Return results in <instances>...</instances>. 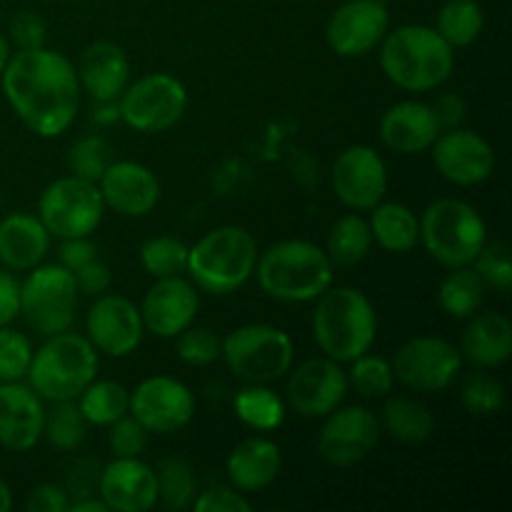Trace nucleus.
<instances>
[{"mask_svg":"<svg viewBox=\"0 0 512 512\" xmlns=\"http://www.w3.org/2000/svg\"><path fill=\"white\" fill-rule=\"evenodd\" d=\"M0 83L13 113L40 138L63 135L78 115V73L60 50L45 45L18 50L0 73Z\"/></svg>","mask_w":512,"mask_h":512,"instance_id":"nucleus-1","label":"nucleus"},{"mask_svg":"<svg viewBox=\"0 0 512 512\" xmlns=\"http://www.w3.org/2000/svg\"><path fill=\"white\" fill-rule=\"evenodd\" d=\"M380 70L408 93H428L448 83L455 70V48L430 25H400L383 38Z\"/></svg>","mask_w":512,"mask_h":512,"instance_id":"nucleus-2","label":"nucleus"},{"mask_svg":"<svg viewBox=\"0 0 512 512\" xmlns=\"http://www.w3.org/2000/svg\"><path fill=\"white\" fill-rule=\"evenodd\" d=\"M260 290L280 303H310L333 285V263L310 240H280L258 255Z\"/></svg>","mask_w":512,"mask_h":512,"instance_id":"nucleus-3","label":"nucleus"},{"mask_svg":"<svg viewBox=\"0 0 512 512\" xmlns=\"http://www.w3.org/2000/svg\"><path fill=\"white\" fill-rule=\"evenodd\" d=\"M315 305L313 335L325 358L353 363L378 338V313L363 290L328 288Z\"/></svg>","mask_w":512,"mask_h":512,"instance_id":"nucleus-4","label":"nucleus"},{"mask_svg":"<svg viewBox=\"0 0 512 512\" xmlns=\"http://www.w3.org/2000/svg\"><path fill=\"white\" fill-rule=\"evenodd\" d=\"M258 255V243L248 230L240 225H220L188 248L185 273L203 293L230 295L253 278Z\"/></svg>","mask_w":512,"mask_h":512,"instance_id":"nucleus-5","label":"nucleus"},{"mask_svg":"<svg viewBox=\"0 0 512 512\" xmlns=\"http://www.w3.org/2000/svg\"><path fill=\"white\" fill-rule=\"evenodd\" d=\"M85 335L58 333L50 335L38 350L28 368V385L48 403L78 400V395L98 378L100 358Z\"/></svg>","mask_w":512,"mask_h":512,"instance_id":"nucleus-6","label":"nucleus"},{"mask_svg":"<svg viewBox=\"0 0 512 512\" xmlns=\"http://www.w3.org/2000/svg\"><path fill=\"white\" fill-rule=\"evenodd\" d=\"M420 243L428 255L445 268L473 265L483 245L488 243V228L478 210L458 198H440L423 210L420 218Z\"/></svg>","mask_w":512,"mask_h":512,"instance_id":"nucleus-7","label":"nucleus"},{"mask_svg":"<svg viewBox=\"0 0 512 512\" xmlns=\"http://www.w3.org/2000/svg\"><path fill=\"white\" fill-rule=\"evenodd\" d=\"M235 378L270 385L293 368L295 345L285 330L268 323H248L223 338V355Z\"/></svg>","mask_w":512,"mask_h":512,"instance_id":"nucleus-8","label":"nucleus"},{"mask_svg":"<svg viewBox=\"0 0 512 512\" xmlns=\"http://www.w3.org/2000/svg\"><path fill=\"white\" fill-rule=\"evenodd\" d=\"M78 285L63 265H35L20 283V315L43 338L70 330L78 310Z\"/></svg>","mask_w":512,"mask_h":512,"instance_id":"nucleus-9","label":"nucleus"},{"mask_svg":"<svg viewBox=\"0 0 512 512\" xmlns=\"http://www.w3.org/2000/svg\"><path fill=\"white\" fill-rule=\"evenodd\" d=\"M103 213L105 203L98 183H90L78 175L53 180L38 200V218L50 238H85L95 233Z\"/></svg>","mask_w":512,"mask_h":512,"instance_id":"nucleus-10","label":"nucleus"},{"mask_svg":"<svg viewBox=\"0 0 512 512\" xmlns=\"http://www.w3.org/2000/svg\"><path fill=\"white\" fill-rule=\"evenodd\" d=\"M188 108V90L175 75L150 73L128 83L118 98V113L138 133H165L180 123Z\"/></svg>","mask_w":512,"mask_h":512,"instance_id":"nucleus-11","label":"nucleus"},{"mask_svg":"<svg viewBox=\"0 0 512 512\" xmlns=\"http://www.w3.org/2000/svg\"><path fill=\"white\" fill-rule=\"evenodd\" d=\"M463 355L450 340L438 335H418L400 345L393 358L395 380L415 393H443L458 380Z\"/></svg>","mask_w":512,"mask_h":512,"instance_id":"nucleus-12","label":"nucleus"},{"mask_svg":"<svg viewBox=\"0 0 512 512\" xmlns=\"http://www.w3.org/2000/svg\"><path fill=\"white\" fill-rule=\"evenodd\" d=\"M145 325L140 308L118 293H103L93 298L85 313V338L98 353L108 358H128L143 343Z\"/></svg>","mask_w":512,"mask_h":512,"instance_id":"nucleus-13","label":"nucleus"},{"mask_svg":"<svg viewBox=\"0 0 512 512\" xmlns=\"http://www.w3.org/2000/svg\"><path fill=\"white\" fill-rule=\"evenodd\" d=\"M130 415L148 433L170 435L183 430L195 415L193 390L170 375L145 378L130 393Z\"/></svg>","mask_w":512,"mask_h":512,"instance_id":"nucleus-14","label":"nucleus"},{"mask_svg":"<svg viewBox=\"0 0 512 512\" xmlns=\"http://www.w3.org/2000/svg\"><path fill=\"white\" fill-rule=\"evenodd\" d=\"M380 440V420L363 405H345L325 415V425L318 435L320 458L335 468L360 463L375 450Z\"/></svg>","mask_w":512,"mask_h":512,"instance_id":"nucleus-15","label":"nucleus"},{"mask_svg":"<svg viewBox=\"0 0 512 512\" xmlns=\"http://www.w3.org/2000/svg\"><path fill=\"white\" fill-rule=\"evenodd\" d=\"M330 183L345 208L373 210L388 193V165L370 145H350L335 158Z\"/></svg>","mask_w":512,"mask_h":512,"instance_id":"nucleus-16","label":"nucleus"},{"mask_svg":"<svg viewBox=\"0 0 512 512\" xmlns=\"http://www.w3.org/2000/svg\"><path fill=\"white\" fill-rule=\"evenodd\" d=\"M390 30V13L383 0H345L330 15L325 40L340 58H365Z\"/></svg>","mask_w":512,"mask_h":512,"instance_id":"nucleus-17","label":"nucleus"},{"mask_svg":"<svg viewBox=\"0 0 512 512\" xmlns=\"http://www.w3.org/2000/svg\"><path fill=\"white\" fill-rule=\"evenodd\" d=\"M348 373L333 358H313L290 373L285 400L303 418H325L348 395Z\"/></svg>","mask_w":512,"mask_h":512,"instance_id":"nucleus-18","label":"nucleus"},{"mask_svg":"<svg viewBox=\"0 0 512 512\" xmlns=\"http://www.w3.org/2000/svg\"><path fill=\"white\" fill-rule=\"evenodd\" d=\"M435 170L448 183L473 188L485 183L495 170V150L480 133L468 128L443 130L433 143Z\"/></svg>","mask_w":512,"mask_h":512,"instance_id":"nucleus-19","label":"nucleus"},{"mask_svg":"<svg viewBox=\"0 0 512 512\" xmlns=\"http://www.w3.org/2000/svg\"><path fill=\"white\" fill-rule=\"evenodd\" d=\"M198 310V288L183 275L155 280L145 293L143 305H140L145 330L163 340L178 338L185 328H190L195 323Z\"/></svg>","mask_w":512,"mask_h":512,"instance_id":"nucleus-20","label":"nucleus"},{"mask_svg":"<svg viewBox=\"0 0 512 512\" xmlns=\"http://www.w3.org/2000/svg\"><path fill=\"white\" fill-rule=\"evenodd\" d=\"M98 188L105 208H113V213L123 218H145L153 213L163 193L158 175L148 165L133 160H113L98 180Z\"/></svg>","mask_w":512,"mask_h":512,"instance_id":"nucleus-21","label":"nucleus"},{"mask_svg":"<svg viewBox=\"0 0 512 512\" xmlns=\"http://www.w3.org/2000/svg\"><path fill=\"white\" fill-rule=\"evenodd\" d=\"M98 495L108 510L148 512L158 505V478L140 458H115L100 468Z\"/></svg>","mask_w":512,"mask_h":512,"instance_id":"nucleus-22","label":"nucleus"},{"mask_svg":"<svg viewBox=\"0 0 512 512\" xmlns=\"http://www.w3.org/2000/svg\"><path fill=\"white\" fill-rule=\"evenodd\" d=\"M45 400L30 385L0 383V445L13 453H28L43 440Z\"/></svg>","mask_w":512,"mask_h":512,"instance_id":"nucleus-23","label":"nucleus"},{"mask_svg":"<svg viewBox=\"0 0 512 512\" xmlns=\"http://www.w3.org/2000/svg\"><path fill=\"white\" fill-rule=\"evenodd\" d=\"M443 133L433 105L420 100H400L390 105L380 118V140L388 150L400 155H418L433 148Z\"/></svg>","mask_w":512,"mask_h":512,"instance_id":"nucleus-24","label":"nucleus"},{"mask_svg":"<svg viewBox=\"0 0 512 512\" xmlns=\"http://www.w3.org/2000/svg\"><path fill=\"white\" fill-rule=\"evenodd\" d=\"M75 73L80 90L95 103H115L130 83V60L118 43L98 40L80 53Z\"/></svg>","mask_w":512,"mask_h":512,"instance_id":"nucleus-25","label":"nucleus"},{"mask_svg":"<svg viewBox=\"0 0 512 512\" xmlns=\"http://www.w3.org/2000/svg\"><path fill=\"white\" fill-rule=\"evenodd\" d=\"M280 470H283V453H280L278 443H273L270 438H260V435L235 445L233 453L225 460L228 480L240 493L265 490L275 483Z\"/></svg>","mask_w":512,"mask_h":512,"instance_id":"nucleus-26","label":"nucleus"},{"mask_svg":"<svg viewBox=\"0 0 512 512\" xmlns=\"http://www.w3.org/2000/svg\"><path fill=\"white\" fill-rule=\"evenodd\" d=\"M468 320L460 343L463 360L485 370H495L508 363L512 355V323L508 315L488 310V313H475Z\"/></svg>","mask_w":512,"mask_h":512,"instance_id":"nucleus-27","label":"nucleus"},{"mask_svg":"<svg viewBox=\"0 0 512 512\" xmlns=\"http://www.w3.org/2000/svg\"><path fill=\"white\" fill-rule=\"evenodd\" d=\"M50 233L38 215L10 213L0 220V263L8 270H30L43 263Z\"/></svg>","mask_w":512,"mask_h":512,"instance_id":"nucleus-28","label":"nucleus"},{"mask_svg":"<svg viewBox=\"0 0 512 512\" xmlns=\"http://www.w3.org/2000/svg\"><path fill=\"white\" fill-rule=\"evenodd\" d=\"M373 243L388 253L405 255L420 243V218L403 203H383L380 200L368 220Z\"/></svg>","mask_w":512,"mask_h":512,"instance_id":"nucleus-29","label":"nucleus"},{"mask_svg":"<svg viewBox=\"0 0 512 512\" xmlns=\"http://www.w3.org/2000/svg\"><path fill=\"white\" fill-rule=\"evenodd\" d=\"M233 413L250 430L270 433V430H278L283 425L285 400L268 385L248 383L233 398Z\"/></svg>","mask_w":512,"mask_h":512,"instance_id":"nucleus-30","label":"nucleus"},{"mask_svg":"<svg viewBox=\"0 0 512 512\" xmlns=\"http://www.w3.org/2000/svg\"><path fill=\"white\" fill-rule=\"evenodd\" d=\"M370 248H373V233H370L368 220L358 213H348L335 220L328 233V243H325L330 263L340 268L358 265L360 260L368 258Z\"/></svg>","mask_w":512,"mask_h":512,"instance_id":"nucleus-31","label":"nucleus"},{"mask_svg":"<svg viewBox=\"0 0 512 512\" xmlns=\"http://www.w3.org/2000/svg\"><path fill=\"white\" fill-rule=\"evenodd\" d=\"M383 428L400 443L418 445L433 438L435 418L420 400L398 395L385 403Z\"/></svg>","mask_w":512,"mask_h":512,"instance_id":"nucleus-32","label":"nucleus"},{"mask_svg":"<svg viewBox=\"0 0 512 512\" xmlns=\"http://www.w3.org/2000/svg\"><path fill=\"white\" fill-rule=\"evenodd\" d=\"M485 288L488 285L483 283L475 268L470 265H463V268H450V273L445 275L443 283L438 288V303L450 318L468 320L473 318L480 310L485 300Z\"/></svg>","mask_w":512,"mask_h":512,"instance_id":"nucleus-33","label":"nucleus"},{"mask_svg":"<svg viewBox=\"0 0 512 512\" xmlns=\"http://www.w3.org/2000/svg\"><path fill=\"white\" fill-rule=\"evenodd\" d=\"M78 408L88 425L108 428L115 420L130 413V390L118 380H93L78 395Z\"/></svg>","mask_w":512,"mask_h":512,"instance_id":"nucleus-34","label":"nucleus"},{"mask_svg":"<svg viewBox=\"0 0 512 512\" xmlns=\"http://www.w3.org/2000/svg\"><path fill=\"white\" fill-rule=\"evenodd\" d=\"M483 25L485 15L478 0H448L438 10V20H435V30L440 33V38L453 48L473 45L483 33Z\"/></svg>","mask_w":512,"mask_h":512,"instance_id":"nucleus-35","label":"nucleus"},{"mask_svg":"<svg viewBox=\"0 0 512 512\" xmlns=\"http://www.w3.org/2000/svg\"><path fill=\"white\" fill-rule=\"evenodd\" d=\"M85 435H88V420L80 413L78 400L53 403V410L45 413L43 438L55 450H63V453L78 450L85 443Z\"/></svg>","mask_w":512,"mask_h":512,"instance_id":"nucleus-36","label":"nucleus"},{"mask_svg":"<svg viewBox=\"0 0 512 512\" xmlns=\"http://www.w3.org/2000/svg\"><path fill=\"white\" fill-rule=\"evenodd\" d=\"M158 503L168 510H185L195 500V475L193 465L185 458H165L160 460L158 470Z\"/></svg>","mask_w":512,"mask_h":512,"instance_id":"nucleus-37","label":"nucleus"},{"mask_svg":"<svg viewBox=\"0 0 512 512\" xmlns=\"http://www.w3.org/2000/svg\"><path fill=\"white\" fill-rule=\"evenodd\" d=\"M140 265L155 280L183 275L188 265V245L170 235L148 238L140 245Z\"/></svg>","mask_w":512,"mask_h":512,"instance_id":"nucleus-38","label":"nucleus"},{"mask_svg":"<svg viewBox=\"0 0 512 512\" xmlns=\"http://www.w3.org/2000/svg\"><path fill=\"white\" fill-rule=\"evenodd\" d=\"M110 163H113V148L103 135H83L68 150L70 175H78L90 183H98Z\"/></svg>","mask_w":512,"mask_h":512,"instance_id":"nucleus-39","label":"nucleus"},{"mask_svg":"<svg viewBox=\"0 0 512 512\" xmlns=\"http://www.w3.org/2000/svg\"><path fill=\"white\" fill-rule=\"evenodd\" d=\"M348 383L353 385L355 393L360 398H383L393 390L395 373L390 360L380 358V355L363 353L360 358L353 360V368L348 373Z\"/></svg>","mask_w":512,"mask_h":512,"instance_id":"nucleus-40","label":"nucleus"},{"mask_svg":"<svg viewBox=\"0 0 512 512\" xmlns=\"http://www.w3.org/2000/svg\"><path fill=\"white\" fill-rule=\"evenodd\" d=\"M460 400L465 410L473 415H495L505 405V388L493 373L480 368V373H473L460 388Z\"/></svg>","mask_w":512,"mask_h":512,"instance_id":"nucleus-41","label":"nucleus"},{"mask_svg":"<svg viewBox=\"0 0 512 512\" xmlns=\"http://www.w3.org/2000/svg\"><path fill=\"white\" fill-rule=\"evenodd\" d=\"M33 360V343L28 335L18 333L10 325L0 328V383H15L28 375Z\"/></svg>","mask_w":512,"mask_h":512,"instance_id":"nucleus-42","label":"nucleus"},{"mask_svg":"<svg viewBox=\"0 0 512 512\" xmlns=\"http://www.w3.org/2000/svg\"><path fill=\"white\" fill-rule=\"evenodd\" d=\"M220 355H223V338H218L215 330L190 325L178 335V358L185 365L205 368V365H213L215 360H220Z\"/></svg>","mask_w":512,"mask_h":512,"instance_id":"nucleus-43","label":"nucleus"},{"mask_svg":"<svg viewBox=\"0 0 512 512\" xmlns=\"http://www.w3.org/2000/svg\"><path fill=\"white\" fill-rule=\"evenodd\" d=\"M475 273L483 278L488 288L498 293H510L512 288V260L510 250L505 243H485L478 258L473 260Z\"/></svg>","mask_w":512,"mask_h":512,"instance_id":"nucleus-44","label":"nucleus"},{"mask_svg":"<svg viewBox=\"0 0 512 512\" xmlns=\"http://www.w3.org/2000/svg\"><path fill=\"white\" fill-rule=\"evenodd\" d=\"M108 430V445L115 458H140L148 448L150 433L130 413L108 425Z\"/></svg>","mask_w":512,"mask_h":512,"instance_id":"nucleus-45","label":"nucleus"},{"mask_svg":"<svg viewBox=\"0 0 512 512\" xmlns=\"http://www.w3.org/2000/svg\"><path fill=\"white\" fill-rule=\"evenodd\" d=\"M10 43L18 50H30V48H43L45 38H48V25H45L43 15L35 13V10H18V13L10 18Z\"/></svg>","mask_w":512,"mask_h":512,"instance_id":"nucleus-46","label":"nucleus"},{"mask_svg":"<svg viewBox=\"0 0 512 512\" xmlns=\"http://www.w3.org/2000/svg\"><path fill=\"white\" fill-rule=\"evenodd\" d=\"M195 512H250L253 503L238 488H210L200 493L190 505Z\"/></svg>","mask_w":512,"mask_h":512,"instance_id":"nucleus-47","label":"nucleus"},{"mask_svg":"<svg viewBox=\"0 0 512 512\" xmlns=\"http://www.w3.org/2000/svg\"><path fill=\"white\" fill-rule=\"evenodd\" d=\"M75 285H78L80 295H88V298H98V295L108 293L110 283H113V275L105 263H100L98 258L85 263L83 268H78L73 273Z\"/></svg>","mask_w":512,"mask_h":512,"instance_id":"nucleus-48","label":"nucleus"},{"mask_svg":"<svg viewBox=\"0 0 512 512\" xmlns=\"http://www.w3.org/2000/svg\"><path fill=\"white\" fill-rule=\"evenodd\" d=\"M70 508V495L65 493L63 485L43 483L30 490L25 500V510L30 512H65Z\"/></svg>","mask_w":512,"mask_h":512,"instance_id":"nucleus-49","label":"nucleus"},{"mask_svg":"<svg viewBox=\"0 0 512 512\" xmlns=\"http://www.w3.org/2000/svg\"><path fill=\"white\" fill-rule=\"evenodd\" d=\"M98 478H100V470L93 460H78V463L70 468L68 483H65V493H68L73 500L90 498L93 493H98Z\"/></svg>","mask_w":512,"mask_h":512,"instance_id":"nucleus-50","label":"nucleus"},{"mask_svg":"<svg viewBox=\"0 0 512 512\" xmlns=\"http://www.w3.org/2000/svg\"><path fill=\"white\" fill-rule=\"evenodd\" d=\"M58 258L63 268L75 273V270L83 268L85 263L98 258V245L90 240V235H85V238H68L63 240V245L58 248Z\"/></svg>","mask_w":512,"mask_h":512,"instance_id":"nucleus-51","label":"nucleus"},{"mask_svg":"<svg viewBox=\"0 0 512 512\" xmlns=\"http://www.w3.org/2000/svg\"><path fill=\"white\" fill-rule=\"evenodd\" d=\"M20 315V280L8 270H0V328Z\"/></svg>","mask_w":512,"mask_h":512,"instance_id":"nucleus-52","label":"nucleus"},{"mask_svg":"<svg viewBox=\"0 0 512 512\" xmlns=\"http://www.w3.org/2000/svg\"><path fill=\"white\" fill-rule=\"evenodd\" d=\"M433 113L438 118L440 130H453L460 128L465 120V113H468V105H465L463 95L448 93L443 98H438V103L433 105Z\"/></svg>","mask_w":512,"mask_h":512,"instance_id":"nucleus-53","label":"nucleus"},{"mask_svg":"<svg viewBox=\"0 0 512 512\" xmlns=\"http://www.w3.org/2000/svg\"><path fill=\"white\" fill-rule=\"evenodd\" d=\"M70 512H105L108 505L103 503V498H78V500H70Z\"/></svg>","mask_w":512,"mask_h":512,"instance_id":"nucleus-54","label":"nucleus"},{"mask_svg":"<svg viewBox=\"0 0 512 512\" xmlns=\"http://www.w3.org/2000/svg\"><path fill=\"white\" fill-rule=\"evenodd\" d=\"M10 508H13V490L0 478V512H8Z\"/></svg>","mask_w":512,"mask_h":512,"instance_id":"nucleus-55","label":"nucleus"},{"mask_svg":"<svg viewBox=\"0 0 512 512\" xmlns=\"http://www.w3.org/2000/svg\"><path fill=\"white\" fill-rule=\"evenodd\" d=\"M10 40L5 38L3 33H0V73H3L5 70V65H8V60H10Z\"/></svg>","mask_w":512,"mask_h":512,"instance_id":"nucleus-56","label":"nucleus"}]
</instances>
